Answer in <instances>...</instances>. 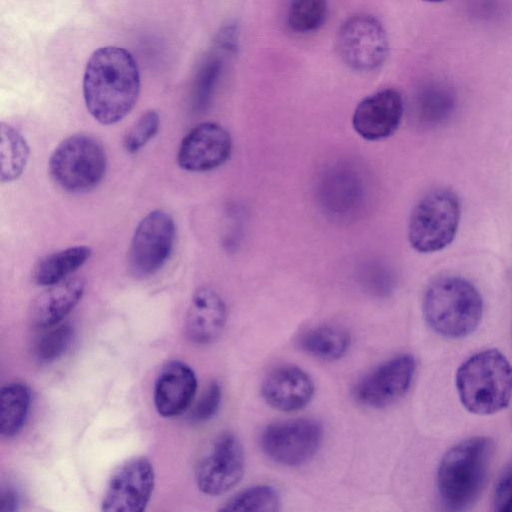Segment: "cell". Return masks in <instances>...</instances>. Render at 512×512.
<instances>
[{
    "label": "cell",
    "mask_w": 512,
    "mask_h": 512,
    "mask_svg": "<svg viewBox=\"0 0 512 512\" xmlns=\"http://www.w3.org/2000/svg\"><path fill=\"white\" fill-rule=\"evenodd\" d=\"M140 91L137 63L130 52L105 46L90 56L83 77L87 110L99 123L122 120L134 107Z\"/></svg>",
    "instance_id": "obj_1"
},
{
    "label": "cell",
    "mask_w": 512,
    "mask_h": 512,
    "mask_svg": "<svg viewBox=\"0 0 512 512\" xmlns=\"http://www.w3.org/2000/svg\"><path fill=\"white\" fill-rule=\"evenodd\" d=\"M422 311L426 323L437 334L463 338L478 327L483 300L471 282L460 276L446 275L428 285Z\"/></svg>",
    "instance_id": "obj_2"
},
{
    "label": "cell",
    "mask_w": 512,
    "mask_h": 512,
    "mask_svg": "<svg viewBox=\"0 0 512 512\" xmlns=\"http://www.w3.org/2000/svg\"><path fill=\"white\" fill-rule=\"evenodd\" d=\"M492 451L491 439L479 436L461 441L444 454L437 471V489L446 508L465 510L477 500Z\"/></svg>",
    "instance_id": "obj_3"
},
{
    "label": "cell",
    "mask_w": 512,
    "mask_h": 512,
    "mask_svg": "<svg viewBox=\"0 0 512 512\" xmlns=\"http://www.w3.org/2000/svg\"><path fill=\"white\" fill-rule=\"evenodd\" d=\"M455 383L466 410L478 415L494 414L510 402L512 366L499 350H483L460 365Z\"/></svg>",
    "instance_id": "obj_4"
},
{
    "label": "cell",
    "mask_w": 512,
    "mask_h": 512,
    "mask_svg": "<svg viewBox=\"0 0 512 512\" xmlns=\"http://www.w3.org/2000/svg\"><path fill=\"white\" fill-rule=\"evenodd\" d=\"M315 198L321 212L338 223L362 216L369 201V183L363 169L349 160L327 164L318 174Z\"/></svg>",
    "instance_id": "obj_5"
},
{
    "label": "cell",
    "mask_w": 512,
    "mask_h": 512,
    "mask_svg": "<svg viewBox=\"0 0 512 512\" xmlns=\"http://www.w3.org/2000/svg\"><path fill=\"white\" fill-rule=\"evenodd\" d=\"M461 218L458 195L449 188L426 193L414 206L408 223V241L420 253L447 247L455 238Z\"/></svg>",
    "instance_id": "obj_6"
},
{
    "label": "cell",
    "mask_w": 512,
    "mask_h": 512,
    "mask_svg": "<svg viewBox=\"0 0 512 512\" xmlns=\"http://www.w3.org/2000/svg\"><path fill=\"white\" fill-rule=\"evenodd\" d=\"M106 153L94 137L78 133L62 140L53 150L49 173L54 182L71 193L87 192L103 179Z\"/></svg>",
    "instance_id": "obj_7"
},
{
    "label": "cell",
    "mask_w": 512,
    "mask_h": 512,
    "mask_svg": "<svg viewBox=\"0 0 512 512\" xmlns=\"http://www.w3.org/2000/svg\"><path fill=\"white\" fill-rule=\"evenodd\" d=\"M336 49L343 63L357 72L381 67L389 54V41L381 22L369 14L348 18L340 27Z\"/></svg>",
    "instance_id": "obj_8"
},
{
    "label": "cell",
    "mask_w": 512,
    "mask_h": 512,
    "mask_svg": "<svg viewBox=\"0 0 512 512\" xmlns=\"http://www.w3.org/2000/svg\"><path fill=\"white\" fill-rule=\"evenodd\" d=\"M321 425L308 418L272 423L260 436L263 453L273 462L296 467L310 461L322 444Z\"/></svg>",
    "instance_id": "obj_9"
},
{
    "label": "cell",
    "mask_w": 512,
    "mask_h": 512,
    "mask_svg": "<svg viewBox=\"0 0 512 512\" xmlns=\"http://www.w3.org/2000/svg\"><path fill=\"white\" fill-rule=\"evenodd\" d=\"M175 223L164 210L149 212L137 225L129 248L128 263L137 277L157 273L168 261L175 242Z\"/></svg>",
    "instance_id": "obj_10"
},
{
    "label": "cell",
    "mask_w": 512,
    "mask_h": 512,
    "mask_svg": "<svg viewBox=\"0 0 512 512\" xmlns=\"http://www.w3.org/2000/svg\"><path fill=\"white\" fill-rule=\"evenodd\" d=\"M244 467V450L240 440L233 433H221L199 458L195 467V482L202 493L221 495L240 482Z\"/></svg>",
    "instance_id": "obj_11"
},
{
    "label": "cell",
    "mask_w": 512,
    "mask_h": 512,
    "mask_svg": "<svg viewBox=\"0 0 512 512\" xmlns=\"http://www.w3.org/2000/svg\"><path fill=\"white\" fill-rule=\"evenodd\" d=\"M154 485L155 472L150 460L130 458L112 472L103 493L101 510L141 512L150 501Z\"/></svg>",
    "instance_id": "obj_12"
},
{
    "label": "cell",
    "mask_w": 512,
    "mask_h": 512,
    "mask_svg": "<svg viewBox=\"0 0 512 512\" xmlns=\"http://www.w3.org/2000/svg\"><path fill=\"white\" fill-rule=\"evenodd\" d=\"M415 370L416 363L411 355L395 356L378 365L356 383L354 398L366 407H387L408 391Z\"/></svg>",
    "instance_id": "obj_13"
},
{
    "label": "cell",
    "mask_w": 512,
    "mask_h": 512,
    "mask_svg": "<svg viewBox=\"0 0 512 512\" xmlns=\"http://www.w3.org/2000/svg\"><path fill=\"white\" fill-rule=\"evenodd\" d=\"M232 138L220 124L203 122L192 128L182 139L177 161L190 172H206L223 165L230 157Z\"/></svg>",
    "instance_id": "obj_14"
},
{
    "label": "cell",
    "mask_w": 512,
    "mask_h": 512,
    "mask_svg": "<svg viewBox=\"0 0 512 512\" xmlns=\"http://www.w3.org/2000/svg\"><path fill=\"white\" fill-rule=\"evenodd\" d=\"M403 109L402 96L397 90L377 91L356 106L352 116L353 129L365 140L385 139L398 129Z\"/></svg>",
    "instance_id": "obj_15"
},
{
    "label": "cell",
    "mask_w": 512,
    "mask_h": 512,
    "mask_svg": "<svg viewBox=\"0 0 512 512\" xmlns=\"http://www.w3.org/2000/svg\"><path fill=\"white\" fill-rule=\"evenodd\" d=\"M315 392L312 378L295 365H281L270 371L261 385V395L272 408L298 411L309 404Z\"/></svg>",
    "instance_id": "obj_16"
},
{
    "label": "cell",
    "mask_w": 512,
    "mask_h": 512,
    "mask_svg": "<svg viewBox=\"0 0 512 512\" xmlns=\"http://www.w3.org/2000/svg\"><path fill=\"white\" fill-rule=\"evenodd\" d=\"M196 391L197 378L193 369L179 360L167 362L155 381V409L165 418L179 416L191 405Z\"/></svg>",
    "instance_id": "obj_17"
},
{
    "label": "cell",
    "mask_w": 512,
    "mask_h": 512,
    "mask_svg": "<svg viewBox=\"0 0 512 512\" xmlns=\"http://www.w3.org/2000/svg\"><path fill=\"white\" fill-rule=\"evenodd\" d=\"M226 321L227 309L222 297L209 286L196 289L185 318L187 338L198 345L213 343L224 330Z\"/></svg>",
    "instance_id": "obj_18"
},
{
    "label": "cell",
    "mask_w": 512,
    "mask_h": 512,
    "mask_svg": "<svg viewBox=\"0 0 512 512\" xmlns=\"http://www.w3.org/2000/svg\"><path fill=\"white\" fill-rule=\"evenodd\" d=\"M84 290L85 282L79 277L48 286L30 306V325L45 330L61 323L81 300Z\"/></svg>",
    "instance_id": "obj_19"
},
{
    "label": "cell",
    "mask_w": 512,
    "mask_h": 512,
    "mask_svg": "<svg viewBox=\"0 0 512 512\" xmlns=\"http://www.w3.org/2000/svg\"><path fill=\"white\" fill-rule=\"evenodd\" d=\"M92 250L85 245L69 247L42 257L32 272L33 281L50 286L68 278L90 258Z\"/></svg>",
    "instance_id": "obj_20"
},
{
    "label": "cell",
    "mask_w": 512,
    "mask_h": 512,
    "mask_svg": "<svg viewBox=\"0 0 512 512\" xmlns=\"http://www.w3.org/2000/svg\"><path fill=\"white\" fill-rule=\"evenodd\" d=\"M31 406V391L22 382H12L2 387L0 397V432L7 438L14 437L24 427Z\"/></svg>",
    "instance_id": "obj_21"
},
{
    "label": "cell",
    "mask_w": 512,
    "mask_h": 512,
    "mask_svg": "<svg viewBox=\"0 0 512 512\" xmlns=\"http://www.w3.org/2000/svg\"><path fill=\"white\" fill-rule=\"evenodd\" d=\"M350 342V336L344 329L325 325L304 333L300 338V347L320 360L335 361L348 352Z\"/></svg>",
    "instance_id": "obj_22"
},
{
    "label": "cell",
    "mask_w": 512,
    "mask_h": 512,
    "mask_svg": "<svg viewBox=\"0 0 512 512\" xmlns=\"http://www.w3.org/2000/svg\"><path fill=\"white\" fill-rule=\"evenodd\" d=\"M29 159V146L25 138L12 126L0 125V179L12 182L18 179Z\"/></svg>",
    "instance_id": "obj_23"
},
{
    "label": "cell",
    "mask_w": 512,
    "mask_h": 512,
    "mask_svg": "<svg viewBox=\"0 0 512 512\" xmlns=\"http://www.w3.org/2000/svg\"><path fill=\"white\" fill-rule=\"evenodd\" d=\"M281 497L278 490L268 484L248 487L228 499L220 511L274 512L280 510Z\"/></svg>",
    "instance_id": "obj_24"
},
{
    "label": "cell",
    "mask_w": 512,
    "mask_h": 512,
    "mask_svg": "<svg viewBox=\"0 0 512 512\" xmlns=\"http://www.w3.org/2000/svg\"><path fill=\"white\" fill-rule=\"evenodd\" d=\"M327 14V0H291L287 21L289 27L301 34L317 30Z\"/></svg>",
    "instance_id": "obj_25"
},
{
    "label": "cell",
    "mask_w": 512,
    "mask_h": 512,
    "mask_svg": "<svg viewBox=\"0 0 512 512\" xmlns=\"http://www.w3.org/2000/svg\"><path fill=\"white\" fill-rule=\"evenodd\" d=\"M74 336L73 326L68 323H59L45 329L37 339L33 354L40 363H49L60 358L69 348Z\"/></svg>",
    "instance_id": "obj_26"
},
{
    "label": "cell",
    "mask_w": 512,
    "mask_h": 512,
    "mask_svg": "<svg viewBox=\"0 0 512 512\" xmlns=\"http://www.w3.org/2000/svg\"><path fill=\"white\" fill-rule=\"evenodd\" d=\"M358 281L363 290L375 297H387L395 286L393 271L379 260H369L359 267Z\"/></svg>",
    "instance_id": "obj_27"
},
{
    "label": "cell",
    "mask_w": 512,
    "mask_h": 512,
    "mask_svg": "<svg viewBox=\"0 0 512 512\" xmlns=\"http://www.w3.org/2000/svg\"><path fill=\"white\" fill-rule=\"evenodd\" d=\"M159 126L160 117L155 110L143 113L124 136L125 151L130 154L138 152L157 134Z\"/></svg>",
    "instance_id": "obj_28"
},
{
    "label": "cell",
    "mask_w": 512,
    "mask_h": 512,
    "mask_svg": "<svg viewBox=\"0 0 512 512\" xmlns=\"http://www.w3.org/2000/svg\"><path fill=\"white\" fill-rule=\"evenodd\" d=\"M222 69L219 58L209 59L199 73L195 86L194 105L198 110L204 109L210 101Z\"/></svg>",
    "instance_id": "obj_29"
},
{
    "label": "cell",
    "mask_w": 512,
    "mask_h": 512,
    "mask_svg": "<svg viewBox=\"0 0 512 512\" xmlns=\"http://www.w3.org/2000/svg\"><path fill=\"white\" fill-rule=\"evenodd\" d=\"M222 399V390L218 382L214 381L207 387L199 401L190 413L193 422H205L211 419L218 411Z\"/></svg>",
    "instance_id": "obj_30"
},
{
    "label": "cell",
    "mask_w": 512,
    "mask_h": 512,
    "mask_svg": "<svg viewBox=\"0 0 512 512\" xmlns=\"http://www.w3.org/2000/svg\"><path fill=\"white\" fill-rule=\"evenodd\" d=\"M493 507L495 511L510 512L512 508V462H510L499 476L493 493Z\"/></svg>",
    "instance_id": "obj_31"
},
{
    "label": "cell",
    "mask_w": 512,
    "mask_h": 512,
    "mask_svg": "<svg viewBox=\"0 0 512 512\" xmlns=\"http://www.w3.org/2000/svg\"><path fill=\"white\" fill-rule=\"evenodd\" d=\"M20 496L18 491L12 485H5L0 493V511L15 512L19 509Z\"/></svg>",
    "instance_id": "obj_32"
},
{
    "label": "cell",
    "mask_w": 512,
    "mask_h": 512,
    "mask_svg": "<svg viewBox=\"0 0 512 512\" xmlns=\"http://www.w3.org/2000/svg\"><path fill=\"white\" fill-rule=\"evenodd\" d=\"M424 1L438 3V2H443V1H446V0H424Z\"/></svg>",
    "instance_id": "obj_33"
},
{
    "label": "cell",
    "mask_w": 512,
    "mask_h": 512,
    "mask_svg": "<svg viewBox=\"0 0 512 512\" xmlns=\"http://www.w3.org/2000/svg\"><path fill=\"white\" fill-rule=\"evenodd\" d=\"M510 512H512V508H511V511H510Z\"/></svg>",
    "instance_id": "obj_34"
}]
</instances>
